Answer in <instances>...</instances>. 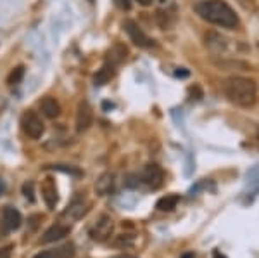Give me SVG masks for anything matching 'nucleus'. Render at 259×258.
<instances>
[{"label":"nucleus","mask_w":259,"mask_h":258,"mask_svg":"<svg viewBox=\"0 0 259 258\" xmlns=\"http://www.w3.org/2000/svg\"><path fill=\"white\" fill-rule=\"evenodd\" d=\"M194 9L199 18L216 26L230 28V30L239 26V16L225 0H200L195 4Z\"/></svg>","instance_id":"obj_1"},{"label":"nucleus","mask_w":259,"mask_h":258,"mask_svg":"<svg viewBox=\"0 0 259 258\" xmlns=\"http://www.w3.org/2000/svg\"><path fill=\"white\" fill-rule=\"evenodd\" d=\"M225 97L240 107H250L256 102V83L244 77H230L223 83Z\"/></svg>","instance_id":"obj_2"},{"label":"nucleus","mask_w":259,"mask_h":258,"mask_svg":"<svg viewBox=\"0 0 259 258\" xmlns=\"http://www.w3.org/2000/svg\"><path fill=\"white\" fill-rule=\"evenodd\" d=\"M21 127H23V132L30 139H40L45 132L44 122H41L40 116L35 111H26V113L21 116Z\"/></svg>","instance_id":"obj_3"},{"label":"nucleus","mask_w":259,"mask_h":258,"mask_svg":"<svg viewBox=\"0 0 259 258\" xmlns=\"http://www.w3.org/2000/svg\"><path fill=\"white\" fill-rule=\"evenodd\" d=\"M112 231H114V222L109 215H100L97 218V222L92 226L90 229V238L97 243H104L112 236Z\"/></svg>","instance_id":"obj_4"},{"label":"nucleus","mask_w":259,"mask_h":258,"mask_svg":"<svg viewBox=\"0 0 259 258\" xmlns=\"http://www.w3.org/2000/svg\"><path fill=\"white\" fill-rule=\"evenodd\" d=\"M123 28H124V31L128 33L130 40H132L135 45H139V47H152V45H154V42L150 40L147 35H145L144 30H142V28L133 19L124 21Z\"/></svg>","instance_id":"obj_5"},{"label":"nucleus","mask_w":259,"mask_h":258,"mask_svg":"<svg viewBox=\"0 0 259 258\" xmlns=\"http://www.w3.org/2000/svg\"><path fill=\"white\" fill-rule=\"evenodd\" d=\"M142 182L145 186L150 187V189H159L162 186V180H164V172L157 163H149L142 172Z\"/></svg>","instance_id":"obj_6"},{"label":"nucleus","mask_w":259,"mask_h":258,"mask_svg":"<svg viewBox=\"0 0 259 258\" xmlns=\"http://www.w3.org/2000/svg\"><path fill=\"white\" fill-rule=\"evenodd\" d=\"M92 122H94V113H92L90 104L87 101L80 102V106H78V113H76V130L78 132L89 130Z\"/></svg>","instance_id":"obj_7"},{"label":"nucleus","mask_w":259,"mask_h":258,"mask_svg":"<svg viewBox=\"0 0 259 258\" xmlns=\"http://www.w3.org/2000/svg\"><path fill=\"white\" fill-rule=\"evenodd\" d=\"M41 196H44V201L50 210H54L59 201V196H57V187H56V182L54 178H45L44 184H41Z\"/></svg>","instance_id":"obj_8"},{"label":"nucleus","mask_w":259,"mask_h":258,"mask_svg":"<svg viewBox=\"0 0 259 258\" xmlns=\"http://www.w3.org/2000/svg\"><path fill=\"white\" fill-rule=\"evenodd\" d=\"M69 226H64V224H56V226H52L50 229H47L44 234V238H41V243H54V241H59L62 239L64 236L69 234Z\"/></svg>","instance_id":"obj_9"},{"label":"nucleus","mask_w":259,"mask_h":258,"mask_svg":"<svg viewBox=\"0 0 259 258\" xmlns=\"http://www.w3.org/2000/svg\"><path fill=\"white\" fill-rule=\"evenodd\" d=\"M40 111H41V115H44L45 118L54 120V118H57V116L61 115V106H59V102H57L56 99L44 97L40 101Z\"/></svg>","instance_id":"obj_10"},{"label":"nucleus","mask_w":259,"mask_h":258,"mask_svg":"<svg viewBox=\"0 0 259 258\" xmlns=\"http://www.w3.org/2000/svg\"><path fill=\"white\" fill-rule=\"evenodd\" d=\"M21 222H23V217H21V213L16 210V208H12V206L4 208V226L9 229V231L19 229Z\"/></svg>","instance_id":"obj_11"},{"label":"nucleus","mask_w":259,"mask_h":258,"mask_svg":"<svg viewBox=\"0 0 259 258\" xmlns=\"http://www.w3.org/2000/svg\"><path fill=\"white\" fill-rule=\"evenodd\" d=\"M112 187H114V175L109 172L102 173V175L99 177V180L95 182V191H97L99 196H106V194H109L112 191Z\"/></svg>","instance_id":"obj_12"},{"label":"nucleus","mask_w":259,"mask_h":258,"mask_svg":"<svg viewBox=\"0 0 259 258\" xmlns=\"http://www.w3.org/2000/svg\"><path fill=\"white\" fill-rule=\"evenodd\" d=\"M87 205L81 201V199H74L73 203L68 206V210L64 211V217H69L71 220H80L83 215L87 213Z\"/></svg>","instance_id":"obj_13"},{"label":"nucleus","mask_w":259,"mask_h":258,"mask_svg":"<svg viewBox=\"0 0 259 258\" xmlns=\"http://www.w3.org/2000/svg\"><path fill=\"white\" fill-rule=\"evenodd\" d=\"M114 68L116 66L107 61L106 64H104L102 68L97 71V75H95V85H104V83L109 82L111 78L114 77Z\"/></svg>","instance_id":"obj_14"},{"label":"nucleus","mask_w":259,"mask_h":258,"mask_svg":"<svg viewBox=\"0 0 259 258\" xmlns=\"http://www.w3.org/2000/svg\"><path fill=\"white\" fill-rule=\"evenodd\" d=\"M180 203V196L178 194H168V196L161 198L159 201L156 203V208L161 211H171L177 208V205Z\"/></svg>","instance_id":"obj_15"},{"label":"nucleus","mask_w":259,"mask_h":258,"mask_svg":"<svg viewBox=\"0 0 259 258\" xmlns=\"http://www.w3.org/2000/svg\"><path fill=\"white\" fill-rule=\"evenodd\" d=\"M52 256H56V258H73L74 256V244L68 243V244H64V246L57 248L56 251H54Z\"/></svg>","instance_id":"obj_16"},{"label":"nucleus","mask_w":259,"mask_h":258,"mask_svg":"<svg viewBox=\"0 0 259 258\" xmlns=\"http://www.w3.org/2000/svg\"><path fill=\"white\" fill-rule=\"evenodd\" d=\"M23 77H24V66H18V68H14L11 71L9 78H7V83L9 85H18L23 80Z\"/></svg>","instance_id":"obj_17"},{"label":"nucleus","mask_w":259,"mask_h":258,"mask_svg":"<svg viewBox=\"0 0 259 258\" xmlns=\"http://www.w3.org/2000/svg\"><path fill=\"white\" fill-rule=\"evenodd\" d=\"M23 194L30 203H35V184H33L31 180H28L23 184Z\"/></svg>","instance_id":"obj_18"},{"label":"nucleus","mask_w":259,"mask_h":258,"mask_svg":"<svg viewBox=\"0 0 259 258\" xmlns=\"http://www.w3.org/2000/svg\"><path fill=\"white\" fill-rule=\"evenodd\" d=\"M116 4H118L123 11H130V7H132V0H116Z\"/></svg>","instance_id":"obj_19"},{"label":"nucleus","mask_w":259,"mask_h":258,"mask_svg":"<svg viewBox=\"0 0 259 258\" xmlns=\"http://www.w3.org/2000/svg\"><path fill=\"white\" fill-rule=\"evenodd\" d=\"M11 255H12V246L0 248V258H11Z\"/></svg>","instance_id":"obj_20"},{"label":"nucleus","mask_w":259,"mask_h":258,"mask_svg":"<svg viewBox=\"0 0 259 258\" xmlns=\"http://www.w3.org/2000/svg\"><path fill=\"white\" fill-rule=\"evenodd\" d=\"M154 0H139V4L140 6H144V7H147V6H150V4H152Z\"/></svg>","instance_id":"obj_21"},{"label":"nucleus","mask_w":259,"mask_h":258,"mask_svg":"<svg viewBox=\"0 0 259 258\" xmlns=\"http://www.w3.org/2000/svg\"><path fill=\"white\" fill-rule=\"evenodd\" d=\"M35 258H52L50 253H40V255H36Z\"/></svg>","instance_id":"obj_22"},{"label":"nucleus","mask_w":259,"mask_h":258,"mask_svg":"<svg viewBox=\"0 0 259 258\" xmlns=\"http://www.w3.org/2000/svg\"><path fill=\"white\" fill-rule=\"evenodd\" d=\"M4 191H6V184H4V180L0 178V194H2Z\"/></svg>","instance_id":"obj_23"},{"label":"nucleus","mask_w":259,"mask_h":258,"mask_svg":"<svg viewBox=\"0 0 259 258\" xmlns=\"http://www.w3.org/2000/svg\"><path fill=\"white\" fill-rule=\"evenodd\" d=\"M182 258H195V256H194V253H185Z\"/></svg>","instance_id":"obj_24"},{"label":"nucleus","mask_w":259,"mask_h":258,"mask_svg":"<svg viewBox=\"0 0 259 258\" xmlns=\"http://www.w3.org/2000/svg\"><path fill=\"white\" fill-rule=\"evenodd\" d=\"M112 258H133V256H130V255H118V256H112Z\"/></svg>","instance_id":"obj_25"}]
</instances>
